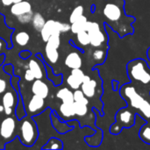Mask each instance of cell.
<instances>
[{
	"mask_svg": "<svg viewBox=\"0 0 150 150\" xmlns=\"http://www.w3.org/2000/svg\"><path fill=\"white\" fill-rule=\"evenodd\" d=\"M121 95L127 100L128 105L132 108L137 110L146 119H150V103L136 91L134 87L130 85L124 86Z\"/></svg>",
	"mask_w": 150,
	"mask_h": 150,
	"instance_id": "6da1fadb",
	"label": "cell"
},
{
	"mask_svg": "<svg viewBox=\"0 0 150 150\" xmlns=\"http://www.w3.org/2000/svg\"><path fill=\"white\" fill-rule=\"evenodd\" d=\"M127 74L131 80L143 85L150 84V68L142 59H136L127 64Z\"/></svg>",
	"mask_w": 150,
	"mask_h": 150,
	"instance_id": "7a4b0ae2",
	"label": "cell"
},
{
	"mask_svg": "<svg viewBox=\"0 0 150 150\" xmlns=\"http://www.w3.org/2000/svg\"><path fill=\"white\" fill-rule=\"evenodd\" d=\"M20 132V139L24 145L31 146L34 143L37 138V129L33 122L29 120L25 119L22 121L19 128Z\"/></svg>",
	"mask_w": 150,
	"mask_h": 150,
	"instance_id": "3957f363",
	"label": "cell"
},
{
	"mask_svg": "<svg viewBox=\"0 0 150 150\" xmlns=\"http://www.w3.org/2000/svg\"><path fill=\"white\" fill-rule=\"evenodd\" d=\"M104 16L111 22H117L122 16L120 6L115 1H110L105 4L103 10Z\"/></svg>",
	"mask_w": 150,
	"mask_h": 150,
	"instance_id": "277c9868",
	"label": "cell"
},
{
	"mask_svg": "<svg viewBox=\"0 0 150 150\" xmlns=\"http://www.w3.org/2000/svg\"><path fill=\"white\" fill-rule=\"evenodd\" d=\"M61 22L54 21L53 19L46 21L44 26L42 27L40 33H41V38L43 41L47 42L48 39L50 38L51 35L55 34V33H60L61 34Z\"/></svg>",
	"mask_w": 150,
	"mask_h": 150,
	"instance_id": "5b68a950",
	"label": "cell"
},
{
	"mask_svg": "<svg viewBox=\"0 0 150 150\" xmlns=\"http://www.w3.org/2000/svg\"><path fill=\"white\" fill-rule=\"evenodd\" d=\"M16 129V122L13 118L8 117L4 119L0 125V135L4 140H10Z\"/></svg>",
	"mask_w": 150,
	"mask_h": 150,
	"instance_id": "8992f818",
	"label": "cell"
},
{
	"mask_svg": "<svg viewBox=\"0 0 150 150\" xmlns=\"http://www.w3.org/2000/svg\"><path fill=\"white\" fill-rule=\"evenodd\" d=\"M84 76L85 74L81 69H72L71 74L67 78V83L71 89L77 90L81 88Z\"/></svg>",
	"mask_w": 150,
	"mask_h": 150,
	"instance_id": "52a82bcc",
	"label": "cell"
},
{
	"mask_svg": "<svg viewBox=\"0 0 150 150\" xmlns=\"http://www.w3.org/2000/svg\"><path fill=\"white\" fill-rule=\"evenodd\" d=\"M116 120L117 123L120 125V127H131L134 122V114L133 112L127 108L121 109L116 115Z\"/></svg>",
	"mask_w": 150,
	"mask_h": 150,
	"instance_id": "ba28073f",
	"label": "cell"
},
{
	"mask_svg": "<svg viewBox=\"0 0 150 150\" xmlns=\"http://www.w3.org/2000/svg\"><path fill=\"white\" fill-rule=\"evenodd\" d=\"M81 90L85 95L86 98H91L95 96L96 94V90H97V82L93 79H91L89 76H84L83 83L81 85Z\"/></svg>",
	"mask_w": 150,
	"mask_h": 150,
	"instance_id": "9c48e42d",
	"label": "cell"
},
{
	"mask_svg": "<svg viewBox=\"0 0 150 150\" xmlns=\"http://www.w3.org/2000/svg\"><path fill=\"white\" fill-rule=\"evenodd\" d=\"M31 90H32L33 94L38 95L43 98H47L49 94V88L47 84L40 79H36L35 81H33Z\"/></svg>",
	"mask_w": 150,
	"mask_h": 150,
	"instance_id": "30bf717a",
	"label": "cell"
},
{
	"mask_svg": "<svg viewBox=\"0 0 150 150\" xmlns=\"http://www.w3.org/2000/svg\"><path fill=\"white\" fill-rule=\"evenodd\" d=\"M32 11V5L27 1H20L15 4H12L11 5V12L12 15L18 17L25 13H28Z\"/></svg>",
	"mask_w": 150,
	"mask_h": 150,
	"instance_id": "8fae6325",
	"label": "cell"
},
{
	"mask_svg": "<svg viewBox=\"0 0 150 150\" xmlns=\"http://www.w3.org/2000/svg\"><path fill=\"white\" fill-rule=\"evenodd\" d=\"M45 98L38 96V95H33L31 98L28 105L27 110L30 113H36L40 111H41L45 107Z\"/></svg>",
	"mask_w": 150,
	"mask_h": 150,
	"instance_id": "7c38bea8",
	"label": "cell"
},
{
	"mask_svg": "<svg viewBox=\"0 0 150 150\" xmlns=\"http://www.w3.org/2000/svg\"><path fill=\"white\" fill-rule=\"evenodd\" d=\"M65 65L71 69H81L83 65L82 57L77 52H71L65 58Z\"/></svg>",
	"mask_w": 150,
	"mask_h": 150,
	"instance_id": "4fadbf2b",
	"label": "cell"
},
{
	"mask_svg": "<svg viewBox=\"0 0 150 150\" xmlns=\"http://www.w3.org/2000/svg\"><path fill=\"white\" fill-rule=\"evenodd\" d=\"M89 35L91 38V45L94 47H101L106 40V36L104 34V33L101 30L90 33Z\"/></svg>",
	"mask_w": 150,
	"mask_h": 150,
	"instance_id": "5bb4252c",
	"label": "cell"
},
{
	"mask_svg": "<svg viewBox=\"0 0 150 150\" xmlns=\"http://www.w3.org/2000/svg\"><path fill=\"white\" fill-rule=\"evenodd\" d=\"M45 53H46L47 59L50 63L54 64L57 62V61L59 59V53H58L57 47L47 43L46 47H45Z\"/></svg>",
	"mask_w": 150,
	"mask_h": 150,
	"instance_id": "9a60e30c",
	"label": "cell"
},
{
	"mask_svg": "<svg viewBox=\"0 0 150 150\" xmlns=\"http://www.w3.org/2000/svg\"><path fill=\"white\" fill-rule=\"evenodd\" d=\"M87 18L85 16H82L80 17L78 19H76L75 22H73L70 25V31L76 34L77 33L81 32V31H83L85 30V27H86V24H87Z\"/></svg>",
	"mask_w": 150,
	"mask_h": 150,
	"instance_id": "2e32d148",
	"label": "cell"
},
{
	"mask_svg": "<svg viewBox=\"0 0 150 150\" xmlns=\"http://www.w3.org/2000/svg\"><path fill=\"white\" fill-rule=\"evenodd\" d=\"M60 112L64 118H71L76 115L74 102L73 103H66L62 102L60 105Z\"/></svg>",
	"mask_w": 150,
	"mask_h": 150,
	"instance_id": "e0dca14e",
	"label": "cell"
},
{
	"mask_svg": "<svg viewBox=\"0 0 150 150\" xmlns=\"http://www.w3.org/2000/svg\"><path fill=\"white\" fill-rule=\"evenodd\" d=\"M56 97L59 99H61L62 102H66V103L74 102V93L67 87L59 90L56 94Z\"/></svg>",
	"mask_w": 150,
	"mask_h": 150,
	"instance_id": "ac0fdd59",
	"label": "cell"
},
{
	"mask_svg": "<svg viewBox=\"0 0 150 150\" xmlns=\"http://www.w3.org/2000/svg\"><path fill=\"white\" fill-rule=\"evenodd\" d=\"M28 67L33 73L35 79H41L43 77V71L41 69L40 65L39 64V62L36 60H34V59L30 60V62L28 63Z\"/></svg>",
	"mask_w": 150,
	"mask_h": 150,
	"instance_id": "d6986e66",
	"label": "cell"
},
{
	"mask_svg": "<svg viewBox=\"0 0 150 150\" xmlns=\"http://www.w3.org/2000/svg\"><path fill=\"white\" fill-rule=\"evenodd\" d=\"M15 41L18 46H25L30 40V35L26 32H18L15 35Z\"/></svg>",
	"mask_w": 150,
	"mask_h": 150,
	"instance_id": "ffe728a7",
	"label": "cell"
},
{
	"mask_svg": "<svg viewBox=\"0 0 150 150\" xmlns=\"http://www.w3.org/2000/svg\"><path fill=\"white\" fill-rule=\"evenodd\" d=\"M32 21H33V25L34 29L37 30V31H39V32L41 31L42 27L44 26V25L46 23L43 16L41 14H40V13L33 14V17Z\"/></svg>",
	"mask_w": 150,
	"mask_h": 150,
	"instance_id": "44dd1931",
	"label": "cell"
},
{
	"mask_svg": "<svg viewBox=\"0 0 150 150\" xmlns=\"http://www.w3.org/2000/svg\"><path fill=\"white\" fill-rule=\"evenodd\" d=\"M74 108H75L76 115L80 117L85 116L88 112V105L84 103L74 101Z\"/></svg>",
	"mask_w": 150,
	"mask_h": 150,
	"instance_id": "7402d4cb",
	"label": "cell"
},
{
	"mask_svg": "<svg viewBox=\"0 0 150 150\" xmlns=\"http://www.w3.org/2000/svg\"><path fill=\"white\" fill-rule=\"evenodd\" d=\"M2 104L4 107H12L15 104V96L12 92L7 91L3 95Z\"/></svg>",
	"mask_w": 150,
	"mask_h": 150,
	"instance_id": "603a6c76",
	"label": "cell"
},
{
	"mask_svg": "<svg viewBox=\"0 0 150 150\" xmlns=\"http://www.w3.org/2000/svg\"><path fill=\"white\" fill-rule=\"evenodd\" d=\"M76 40L82 46H88L91 44V38L87 31L83 30L76 33Z\"/></svg>",
	"mask_w": 150,
	"mask_h": 150,
	"instance_id": "cb8c5ba5",
	"label": "cell"
},
{
	"mask_svg": "<svg viewBox=\"0 0 150 150\" xmlns=\"http://www.w3.org/2000/svg\"><path fill=\"white\" fill-rule=\"evenodd\" d=\"M83 15V7L82 5H79L77 7H76L73 11L70 14L69 17V22L72 24L73 22H75L76 19H78L80 17H82Z\"/></svg>",
	"mask_w": 150,
	"mask_h": 150,
	"instance_id": "d4e9b609",
	"label": "cell"
},
{
	"mask_svg": "<svg viewBox=\"0 0 150 150\" xmlns=\"http://www.w3.org/2000/svg\"><path fill=\"white\" fill-rule=\"evenodd\" d=\"M140 137L144 142L150 144V127L144 126V127H142L141 128V130H140Z\"/></svg>",
	"mask_w": 150,
	"mask_h": 150,
	"instance_id": "484cf974",
	"label": "cell"
},
{
	"mask_svg": "<svg viewBox=\"0 0 150 150\" xmlns=\"http://www.w3.org/2000/svg\"><path fill=\"white\" fill-rule=\"evenodd\" d=\"M74 93V101L76 102H81V103H84V104H89V100L88 98L85 97V95L83 94V92L82 91V90H75Z\"/></svg>",
	"mask_w": 150,
	"mask_h": 150,
	"instance_id": "4316f807",
	"label": "cell"
},
{
	"mask_svg": "<svg viewBox=\"0 0 150 150\" xmlns=\"http://www.w3.org/2000/svg\"><path fill=\"white\" fill-rule=\"evenodd\" d=\"M44 149H62V143L61 141L52 138L47 142V145L44 147Z\"/></svg>",
	"mask_w": 150,
	"mask_h": 150,
	"instance_id": "83f0119b",
	"label": "cell"
},
{
	"mask_svg": "<svg viewBox=\"0 0 150 150\" xmlns=\"http://www.w3.org/2000/svg\"><path fill=\"white\" fill-rule=\"evenodd\" d=\"M33 11H30L28 13H25V14L18 16L17 18H18V20L21 24H26V23L30 22L33 19Z\"/></svg>",
	"mask_w": 150,
	"mask_h": 150,
	"instance_id": "f1b7e54d",
	"label": "cell"
},
{
	"mask_svg": "<svg viewBox=\"0 0 150 150\" xmlns=\"http://www.w3.org/2000/svg\"><path fill=\"white\" fill-rule=\"evenodd\" d=\"M93 58L96 61L102 62L105 58V52L104 50H101V49H97L93 52Z\"/></svg>",
	"mask_w": 150,
	"mask_h": 150,
	"instance_id": "f546056e",
	"label": "cell"
},
{
	"mask_svg": "<svg viewBox=\"0 0 150 150\" xmlns=\"http://www.w3.org/2000/svg\"><path fill=\"white\" fill-rule=\"evenodd\" d=\"M24 78L25 81L27 82H33L34 79H35V76L33 75V73L32 72V70L30 69H26L25 72V75H24Z\"/></svg>",
	"mask_w": 150,
	"mask_h": 150,
	"instance_id": "4dcf8cb0",
	"label": "cell"
},
{
	"mask_svg": "<svg viewBox=\"0 0 150 150\" xmlns=\"http://www.w3.org/2000/svg\"><path fill=\"white\" fill-rule=\"evenodd\" d=\"M6 82L0 78V94H3L5 91H6Z\"/></svg>",
	"mask_w": 150,
	"mask_h": 150,
	"instance_id": "1f68e13d",
	"label": "cell"
},
{
	"mask_svg": "<svg viewBox=\"0 0 150 150\" xmlns=\"http://www.w3.org/2000/svg\"><path fill=\"white\" fill-rule=\"evenodd\" d=\"M70 30V25L66 23H61V32L66 33Z\"/></svg>",
	"mask_w": 150,
	"mask_h": 150,
	"instance_id": "d6a6232c",
	"label": "cell"
},
{
	"mask_svg": "<svg viewBox=\"0 0 150 150\" xmlns=\"http://www.w3.org/2000/svg\"><path fill=\"white\" fill-rule=\"evenodd\" d=\"M4 112L6 115H11L12 113V108L11 107H4Z\"/></svg>",
	"mask_w": 150,
	"mask_h": 150,
	"instance_id": "836d02e7",
	"label": "cell"
},
{
	"mask_svg": "<svg viewBox=\"0 0 150 150\" xmlns=\"http://www.w3.org/2000/svg\"><path fill=\"white\" fill-rule=\"evenodd\" d=\"M3 4L5 6H10L13 4V0H1Z\"/></svg>",
	"mask_w": 150,
	"mask_h": 150,
	"instance_id": "e575fe53",
	"label": "cell"
},
{
	"mask_svg": "<svg viewBox=\"0 0 150 150\" xmlns=\"http://www.w3.org/2000/svg\"><path fill=\"white\" fill-rule=\"evenodd\" d=\"M4 47H5V42L0 39V53L3 51V49L4 48Z\"/></svg>",
	"mask_w": 150,
	"mask_h": 150,
	"instance_id": "d590c367",
	"label": "cell"
},
{
	"mask_svg": "<svg viewBox=\"0 0 150 150\" xmlns=\"http://www.w3.org/2000/svg\"><path fill=\"white\" fill-rule=\"evenodd\" d=\"M4 105H3V104H2V105H0V112H4Z\"/></svg>",
	"mask_w": 150,
	"mask_h": 150,
	"instance_id": "8d00e7d4",
	"label": "cell"
},
{
	"mask_svg": "<svg viewBox=\"0 0 150 150\" xmlns=\"http://www.w3.org/2000/svg\"><path fill=\"white\" fill-rule=\"evenodd\" d=\"M20 1H22V0H13V4L18 3V2H20Z\"/></svg>",
	"mask_w": 150,
	"mask_h": 150,
	"instance_id": "74e56055",
	"label": "cell"
},
{
	"mask_svg": "<svg viewBox=\"0 0 150 150\" xmlns=\"http://www.w3.org/2000/svg\"><path fill=\"white\" fill-rule=\"evenodd\" d=\"M148 56H149V58L150 60V48L149 49V51H148Z\"/></svg>",
	"mask_w": 150,
	"mask_h": 150,
	"instance_id": "f35d334b",
	"label": "cell"
}]
</instances>
